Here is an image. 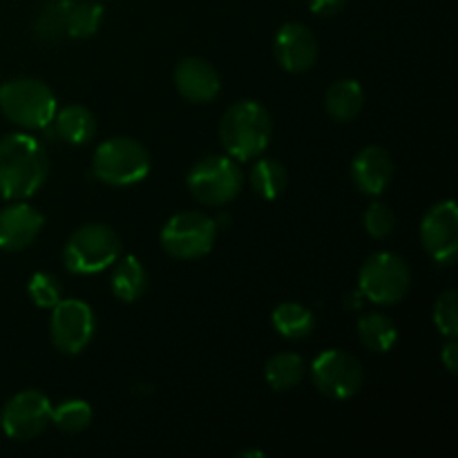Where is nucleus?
I'll list each match as a JSON object with an SVG mask.
<instances>
[{"label":"nucleus","mask_w":458,"mask_h":458,"mask_svg":"<svg viewBox=\"0 0 458 458\" xmlns=\"http://www.w3.org/2000/svg\"><path fill=\"white\" fill-rule=\"evenodd\" d=\"M49 173V159L43 143L25 132L0 139V195L21 201L36 195Z\"/></svg>","instance_id":"f257e3e1"},{"label":"nucleus","mask_w":458,"mask_h":458,"mask_svg":"<svg viewBox=\"0 0 458 458\" xmlns=\"http://www.w3.org/2000/svg\"><path fill=\"white\" fill-rule=\"evenodd\" d=\"M273 137V119L258 101H237L224 112L219 123V141L228 157L250 161L262 155Z\"/></svg>","instance_id":"f03ea898"},{"label":"nucleus","mask_w":458,"mask_h":458,"mask_svg":"<svg viewBox=\"0 0 458 458\" xmlns=\"http://www.w3.org/2000/svg\"><path fill=\"white\" fill-rule=\"evenodd\" d=\"M56 97L47 83L31 76H18L0 85V112L25 130H45L56 116Z\"/></svg>","instance_id":"7ed1b4c3"},{"label":"nucleus","mask_w":458,"mask_h":458,"mask_svg":"<svg viewBox=\"0 0 458 458\" xmlns=\"http://www.w3.org/2000/svg\"><path fill=\"white\" fill-rule=\"evenodd\" d=\"M121 258V237L107 224H85L76 228L63 250L65 268L74 276H94Z\"/></svg>","instance_id":"20e7f679"},{"label":"nucleus","mask_w":458,"mask_h":458,"mask_svg":"<svg viewBox=\"0 0 458 458\" xmlns=\"http://www.w3.org/2000/svg\"><path fill=\"white\" fill-rule=\"evenodd\" d=\"M150 152L143 143L130 137H112L97 148L92 173L107 186H134L150 173Z\"/></svg>","instance_id":"39448f33"},{"label":"nucleus","mask_w":458,"mask_h":458,"mask_svg":"<svg viewBox=\"0 0 458 458\" xmlns=\"http://www.w3.org/2000/svg\"><path fill=\"white\" fill-rule=\"evenodd\" d=\"M244 173L228 155H210L197 161L188 173V191L204 206H226L240 195Z\"/></svg>","instance_id":"423d86ee"},{"label":"nucleus","mask_w":458,"mask_h":458,"mask_svg":"<svg viewBox=\"0 0 458 458\" xmlns=\"http://www.w3.org/2000/svg\"><path fill=\"white\" fill-rule=\"evenodd\" d=\"M360 295L374 304L392 307L398 304L411 286V271L405 259L396 253L380 250L367 258L358 273Z\"/></svg>","instance_id":"0eeeda50"},{"label":"nucleus","mask_w":458,"mask_h":458,"mask_svg":"<svg viewBox=\"0 0 458 458\" xmlns=\"http://www.w3.org/2000/svg\"><path fill=\"white\" fill-rule=\"evenodd\" d=\"M217 224L199 210L177 213L161 228V246L174 259H199L213 250Z\"/></svg>","instance_id":"6e6552de"},{"label":"nucleus","mask_w":458,"mask_h":458,"mask_svg":"<svg viewBox=\"0 0 458 458\" xmlns=\"http://www.w3.org/2000/svg\"><path fill=\"white\" fill-rule=\"evenodd\" d=\"M311 378L318 392L331 401H349L365 383L360 360L343 349H325L311 362Z\"/></svg>","instance_id":"1a4fd4ad"},{"label":"nucleus","mask_w":458,"mask_h":458,"mask_svg":"<svg viewBox=\"0 0 458 458\" xmlns=\"http://www.w3.org/2000/svg\"><path fill=\"white\" fill-rule=\"evenodd\" d=\"M94 329H97V318L92 307L83 300H61L56 307H52L49 335L52 344L61 353L76 356L83 352L92 343Z\"/></svg>","instance_id":"9d476101"},{"label":"nucleus","mask_w":458,"mask_h":458,"mask_svg":"<svg viewBox=\"0 0 458 458\" xmlns=\"http://www.w3.org/2000/svg\"><path fill=\"white\" fill-rule=\"evenodd\" d=\"M52 423V401L38 389H25L9 398L0 414L4 437L13 441H30Z\"/></svg>","instance_id":"9b49d317"},{"label":"nucleus","mask_w":458,"mask_h":458,"mask_svg":"<svg viewBox=\"0 0 458 458\" xmlns=\"http://www.w3.org/2000/svg\"><path fill=\"white\" fill-rule=\"evenodd\" d=\"M420 242L429 258L452 267L458 253V208L452 199L438 201L420 222Z\"/></svg>","instance_id":"f8f14e48"},{"label":"nucleus","mask_w":458,"mask_h":458,"mask_svg":"<svg viewBox=\"0 0 458 458\" xmlns=\"http://www.w3.org/2000/svg\"><path fill=\"white\" fill-rule=\"evenodd\" d=\"M276 58L291 74L309 72L318 61V38L302 22H286L276 34Z\"/></svg>","instance_id":"ddd939ff"},{"label":"nucleus","mask_w":458,"mask_h":458,"mask_svg":"<svg viewBox=\"0 0 458 458\" xmlns=\"http://www.w3.org/2000/svg\"><path fill=\"white\" fill-rule=\"evenodd\" d=\"M45 226V217L40 210L30 204H9L0 210V250L18 253L34 244Z\"/></svg>","instance_id":"4468645a"},{"label":"nucleus","mask_w":458,"mask_h":458,"mask_svg":"<svg viewBox=\"0 0 458 458\" xmlns=\"http://www.w3.org/2000/svg\"><path fill=\"white\" fill-rule=\"evenodd\" d=\"M174 85L177 92L191 103H210L222 89L219 72L206 58H182L174 67Z\"/></svg>","instance_id":"2eb2a0df"},{"label":"nucleus","mask_w":458,"mask_h":458,"mask_svg":"<svg viewBox=\"0 0 458 458\" xmlns=\"http://www.w3.org/2000/svg\"><path fill=\"white\" fill-rule=\"evenodd\" d=\"M352 179L362 195H383L394 179V161L380 146H365L352 161Z\"/></svg>","instance_id":"dca6fc26"},{"label":"nucleus","mask_w":458,"mask_h":458,"mask_svg":"<svg viewBox=\"0 0 458 458\" xmlns=\"http://www.w3.org/2000/svg\"><path fill=\"white\" fill-rule=\"evenodd\" d=\"M362 106H365V89L356 79H340L327 89L325 107L334 121L340 123L353 121L360 114Z\"/></svg>","instance_id":"f3484780"},{"label":"nucleus","mask_w":458,"mask_h":458,"mask_svg":"<svg viewBox=\"0 0 458 458\" xmlns=\"http://www.w3.org/2000/svg\"><path fill=\"white\" fill-rule=\"evenodd\" d=\"M112 273V293L121 302H137L148 289V271L134 255H123L116 259Z\"/></svg>","instance_id":"a211bd4d"},{"label":"nucleus","mask_w":458,"mask_h":458,"mask_svg":"<svg viewBox=\"0 0 458 458\" xmlns=\"http://www.w3.org/2000/svg\"><path fill=\"white\" fill-rule=\"evenodd\" d=\"M52 123L56 125L58 137L72 146H83L97 134V119L83 106H65L63 110H56Z\"/></svg>","instance_id":"6ab92c4d"},{"label":"nucleus","mask_w":458,"mask_h":458,"mask_svg":"<svg viewBox=\"0 0 458 458\" xmlns=\"http://www.w3.org/2000/svg\"><path fill=\"white\" fill-rule=\"evenodd\" d=\"M273 329L289 340H304L316 329V316L311 309L298 302H282L271 313Z\"/></svg>","instance_id":"aec40b11"},{"label":"nucleus","mask_w":458,"mask_h":458,"mask_svg":"<svg viewBox=\"0 0 458 458\" xmlns=\"http://www.w3.org/2000/svg\"><path fill=\"white\" fill-rule=\"evenodd\" d=\"M358 335L374 353H387L398 343V327L385 313H365L358 320Z\"/></svg>","instance_id":"412c9836"},{"label":"nucleus","mask_w":458,"mask_h":458,"mask_svg":"<svg viewBox=\"0 0 458 458\" xmlns=\"http://www.w3.org/2000/svg\"><path fill=\"white\" fill-rule=\"evenodd\" d=\"M304 374H307V365H304L302 358L293 352H282L276 353L271 360L267 362V383L271 385V389L276 392H289V389L298 387L302 383Z\"/></svg>","instance_id":"4be33fe9"},{"label":"nucleus","mask_w":458,"mask_h":458,"mask_svg":"<svg viewBox=\"0 0 458 458\" xmlns=\"http://www.w3.org/2000/svg\"><path fill=\"white\" fill-rule=\"evenodd\" d=\"M249 182L255 195L273 201L286 191L289 174H286V168L277 159H259L250 170Z\"/></svg>","instance_id":"5701e85b"},{"label":"nucleus","mask_w":458,"mask_h":458,"mask_svg":"<svg viewBox=\"0 0 458 458\" xmlns=\"http://www.w3.org/2000/svg\"><path fill=\"white\" fill-rule=\"evenodd\" d=\"M74 0H52L40 9L36 18L34 34L38 40H56L67 34V13Z\"/></svg>","instance_id":"b1692460"},{"label":"nucleus","mask_w":458,"mask_h":458,"mask_svg":"<svg viewBox=\"0 0 458 458\" xmlns=\"http://www.w3.org/2000/svg\"><path fill=\"white\" fill-rule=\"evenodd\" d=\"M103 21V7L94 0L72 3L67 13V36L72 38H89L98 31Z\"/></svg>","instance_id":"393cba45"},{"label":"nucleus","mask_w":458,"mask_h":458,"mask_svg":"<svg viewBox=\"0 0 458 458\" xmlns=\"http://www.w3.org/2000/svg\"><path fill=\"white\" fill-rule=\"evenodd\" d=\"M52 423L65 434H79L92 423V407L81 398L63 401L58 407H52Z\"/></svg>","instance_id":"a878e982"},{"label":"nucleus","mask_w":458,"mask_h":458,"mask_svg":"<svg viewBox=\"0 0 458 458\" xmlns=\"http://www.w3.org/2000/svg\"><path fill=\"white\" fill-rule=\"evenodd\" d=\"M27 291H30V298L34 300L36 307L40 309L56 307L63 300V286L61 282H58V277L52 276V273H34L30 284H27Z\"/></svg>","instance_id":"bb28decb"},{"label":"nucleus","mask_w":458,"mask_h":458,"mask_svg":"<svg viewBox=\"0 0 458 458\" xmlns=\"http://www.w3.org/2000/svg\"><path fill=\"white\" fill-rule=\"evenodd\" d=\"M434 325L445 338L458 335V293L454 289L441 293L434 302Z\"/></svg>","instance_id":"cd10ccee"},{"label":"nucleus","mask_w":458,"mask_h":458,"mask_svg":"<svg viewBox=\"0 0 458 458\" xmlns=\"http://www.w3.org/2000/svg\"><path fill=\"white\" fill-rule=\"evenodd\" d=\"M396 228V215L383 201H374L369 208L365 210V231L369 233L374 240H383V237L392 235Z\"/></svg>","instance_id":"c85d7f7f"},{"label":"nucleus","mask_w":458,"mask_h":458,"mask_svg":"<svg viewBox=\"0 0 458 458\" xmlns=\"http://www.w3.org/2000/svg\"><path fill=\"white\" fill-rule=\"evenodd\" d=\"M441 362L452 376H456V371H458V343H456V338H447V344L443 347V352H441Z\"/></svg>","instance_id":"c756f323"},{"label":"nucleus","mask_w":458,"mask_h":458,"mask_svg":"<svg viewBox=\"0 0 458 458\" xmlns=\"http://www.w3.org/2000/svg\"><path fill=\"white\" fill-rule=\"evenodd\" d=\"M347 4V0H309V7L318 16H334Z\"/></svg>","instance_id":"7c9ffc66"},{"label":"nucleus","mask_w":458,"mask_h":458,"mask_svg":"<svg viewBox=\"0 0 458 458\" xmlns=\"http://www.w3.org/2000/svg\"><path fill=\"white\" fill-rule=\"evenodd\" d=\"M240 456H259V458H262L264 452H242Z\"/></svg>","instance_id":"2f4dec72"}]
</instances>
